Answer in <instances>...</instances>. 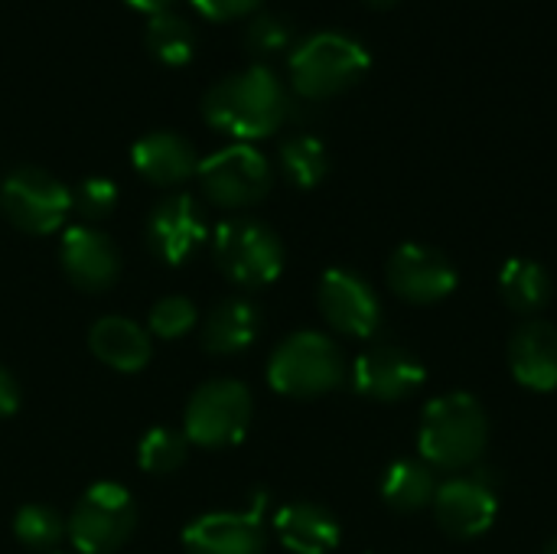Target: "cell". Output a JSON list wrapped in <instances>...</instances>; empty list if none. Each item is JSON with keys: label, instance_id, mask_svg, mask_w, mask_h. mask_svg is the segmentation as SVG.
I'll return each instance as SVG.
<instances>
[{"label": "cell", "instance_id": "obj_1", "mask_svg": "<svg viewBox=\"0 0 557 554\" xmlns=\"http://www.w3.org/2000/svg\"><path fill=\"white\" fill-rule=\"evenodd\" d=\"M202 114L235 144H251L281 131L290 118V95L281 75L258 62L219 78L202 98Z\"/></svg>", "mask_w": 557, "mask_h": 554}, {"label": "cell", "instance_id": "obj_2", "mask_svg": "<svg viewBox=\"0 0 557 554\" xmlns=\"http://www.w3.org/2000/svg\"><path fill=\"white\" fill-rule=\"evenodd\" d=\"M490 441L486 408L470 392H447L434 398L418 428V451L431 470L460 473L473 467Z\"/></svg>", "mask_w": 557, "mask_h": 554}, {"label": "cell", "instance_id": "obj_3", "mask_svg": "<svg viewBox=\"0 0 557 554\" xmlns=\"http://www.w3.org/2000/svg\"><path fill=\"white\" fill-rule=\"evenodd\" d=\"M369 65H372V56L356 36L339 33V29H320L294 42L290 59H287V75H290L294 95L307 101H326L359 85Z\"/></svg>", "mask_w": 557, "mask_h": 554}, {"label": "cell", "instance_id": "obj_4", "mask_svg": "<svg viewBox=\"0 0 557 554\" xmlns=\"http://www.w3.org/2000/svg\"><path fill=\"white\" fill-rule=\"evenodd\" d=\"M346 356L343 349L317 330L290 333L268 359V382L287 398H320L343 385Z\"/></svg>", "mask_w": 557, "mask_h": 554}, {"label": "cell", "instance_id": "obj_5", "mask_svg": "<svg viewBox=\"0 0 557 554\" xmlns=\"http://www.w3.org/2000/svg\"><path fill=\"white\" fill-rule=\"evenodd\" d=\"M212 258L225 281L245 291L268 287L284 271V242L261 219H225L212 235Z\"/></svg>", "mask_w": 557, "mask_h": 554}, {"label": "cell", "instance_id": "obj_6", "mask_svg": "<svg viewBox=\"0 0 557 554\" xmlns=\"http://www.w3.org/2000/svg\"><path fill=\"white\" fill-rule=\"evenodd\" d=\"M255 418V398L248 385L235 379H212L199 385L183 415V434L189 444L219 451V447H235Z\"/></svg>", "mask_w": 557, "mask_h": 554}, {"label": "cell", "instance_id": "obj_7", "mask_svg": "<svg viewBox=\"0 0 557 554\" xmlns=\"http://www.w3.org/2000/svg\"><path fill=\"white\" fill-rule=\"evenodd\" d=\"M69 542L78 554H114L137 529V506L121 483H95L65 519Z\"/></svg>", "mask_w": 557, "mask_h": 554}, {"label": "cell", "instance_id": "obj_8", "mask_svg": "<svg viewBox=\"0 0 557 554\" xmlns=\"http://www.w3.org/2000/svg\"><path fill=\"white\" fill-rule=\"evenodd\" d=\"M202 196L219 206V209H251L258 206L271 186H274V170L271 160L251 147V144H228L206 160H199L196 170Z\"/></svg>", "mask_w": 557, "mask_h": 554}, {"label": "cell", "instance_id": "obj_9", "mask_svg": "<svg viewBox=\"0 0 557 554\" xmlns=\"http://www.w3.org/2000/svg\"><path fill=\"white\" fill-rule=\"evenodd\" d=\"M0 209L26 235H52L72 212V189L42 167H16L0 183Z\"/></svg>", "mask_w": 557, "mask_h": 554}, {"label": "cell", "instance_id": "obj_10", "mask_svg": "<svg viewBox=\"0 0 557 554\" xmlns=\"http://www.w3.org/2000/svg\"><path fill=\"white\" fill-rule=\"evenodd\" d=\"M317 307L323 320L349 340H372L382 323V300L372 291V284L349 271V268H330L320 278Z\"/></svg>", "mask_w": 557, "mask_h": 554}, {"label": "cell", "instance_id": "obj_11", "mask_svg": "<svg viewBox=\"0 0 557 554\" xmlns=\"http://www.w3.org/2000/svg\"><path fill=\"white\" fill-rule=\"evenodd\" d=\"M144 238H147V248L153 258H160L170 268H180L206 245L209 225L193 196L173 193L150 209Z\"/></svg>", "mask_w": 557, "mask_h": 554}, {"label": "cell", "instance_id": "obj_12", "mask_svg": "<svg viewBox=\"0 0 557 554\" xmlns=\"http://www.w3.org/2000/svg\"><path fill=\"white\" fill-rule=\"evenodd\" d=\"M428 372L424 362L395 343H372L356 362H352V385L362 398L372 402H405L414 392H421Z\"/></svg>", "mask_w": 557, "mask_h": 554}, {"label": "cell", "instance_id": "obj_13", "mask_svg": "<svg viewBox=\"0 0 557 554\" xmlns=\"http://www.w3.org/2000/svg\"><path fill=\"white\" fill-rule=\"evenodd\" d=\"M457 268L454 261L431 248V245H401L395 248V255L388 258V287L395 291V297L428 307L437 304L444 297H450L457 291Z\"/></svg>", "mask_w": 557, "mask_h": 554}, {"label": "cell", "instance_id": "obj_14", "mask_svg": "<svg viewBox=\"0 0 557 554\" xmlns=\"http://www.w3.org/2000/svg\"><path fill=\"white\" fill-rule=\"evenodd\" d=\"M434 519L450 539H476L493 529L499 516L496 490L483 477H450L434 493Z\"/></svg>", "mask_w": 557, "mask_h": 554}, {"label": "cell", "instance_id": "obj_15", "mask_svg": "<svg viewBox=\"0 0 557 554\" xmlns=\"http://www.w3.org/2000/svg\"><path fill=\"white\" fill-rule=\"evenodd\" d=\"M59 264L65 278L85 294H101L121 278V251L95 225H72L62 235Z\"/></svg>", "mask_w": 557, "mask_h": 554}, {"label": "cell", "instance_id": "obj_16", "mask_svg": "<svg viewBox=\"0 0 557 554\" xmlns=\"http://www.w3.org/2000/svg\"><path fill=\"white\" fill-rule=\"evenodd\" d=\"M261 513H206L183 532L186 554H264Z\"/></svg>", "mask_w": 557, "mask_h": 554}, {"label": "cell", "instance_id": "obj_17", "mask_svg": "<svg viewBox=\"0 0 557 554\" xmlns=\"http://www.w3.org/2000/svg\"><path fill=\"white\" fill-rule=\"evenodd\" d=\"M509 369L529 392L557 389V327L548 320H525L509 340Z\"/></svg>", "mask_w": 557, "mask_h": 554}, {"label": "cell", "instance_id": "obj_18", "mask_svg": "<svg viewBox=\"0 0 557 554\" xmlns=\"http://www.w3.org/2000/svg\"><path fill=\"white\" fill-rule=\"evenodd\" d=\"M134 170L153 186H180L199 170L196 147L176 131H150L131 147Z\"/></svg>", "mask_w": 557, "mask_h": 554}, {"label": "cell", "instance_id": "obj_19", "mask_svg": "<svg viewBox=\"0 0 557 554\" xmlns=\"http://www.w3.org/2000/svg\"><path fill=\"white\" fill-rule=\"evenodd\" d=\"M88 349L101 366L134 376L147 369L153 356V340H150V330H144L140 323L127 317H101L88 330Z\"/></svg>", "mask_w": 557, "mask_h": 554}, {"label": "cell", "instance_id": "obj_20", "mask_svg": "<svg viewBox=\"0 0 557 554\" xmlns=\"http://www.w3.org/2000/svg\"><path fill=\"white\" fill-rule=\"evenodd\" d=\"M261 333V310L248 297L219 300L202 320V349L212 356H238Z\"/></svg>", "mask_w": 557, "mask_h": 554}, {"label": "cell", "instance_id": "obj_21", "mask_svg": "<svg viewBox=\"0 0 557 554\" xmlns=\"http://www.w3.org/2000/svg\"><path fill=\"white\" fill-rule=\"evenodd\" d=\"M274 532L294 554H330L343 539L336 516L317 503H287L274 516Z\"/></svg>", "mask_w": 557, "mask_h": 554}, {"label": "cell", "instance_id": "obj_22", "mask_svg": "<svg viewBox=\"0 0 557 554\" xmlns=\"http://www.w3.org/2000/svg\"><path fill=\"white\" fill-rule=\"evenodd\" d=\"M552 274L545 271V264H539L535 258H509L499 271V294L509 304V310L522 313V317H535L548 307L552 300Z\"/></svg>", "mask_w": 557, "mask_h": 554}, {"label": "cell", "instance_id": "obj_23", "mask_svg": "<svg viewBox=\"0 0 557 554\" xmlns=\"http://www.w3.org/2000/svg\"><path fill=\"white\" fill-rule=\"evenodd\" d=\"M144 42H147V52L157 62L173 65V69L193 62L196 49H199V36H196L193 23L183 13H176V10H163V13L147 16Z\"/></svg>", "mask_w": 557, "mask_h": 554}, {"label": "cell", "instance_id": "obj_24", "mask_svg": "<svg viewBox=\"0 0 557 554\" xmlns=\"http://www.w3.org/2000/svg\"><path fill=\"white\" fill-rule=\"evenodd\" d=\"M437 483L424 460H395L382 477V500L395 513H421L434 503Z\"/></svg>", "mask_w": 557, "mask_h": 554}, {"label": "cell", "instance_id": "obj_25", "mask_svg": "<svg viewBox=\"0 0 557 554\" xmlns=\"http://www.w3.org/2000/svg\"><path fill=\"white\" fill-rule=\"evenodd\" d=\"M281 170L297 189H313L330 173L326 144L313 134H294L281 144Z\"/></svg>", "mask_w": 557, "mask_h": 554}, {"label": "cell", "instance_id": "obj_26", "mask_svg": "<svg viewBox=\"0 0 557 554\" xmlns=\"http://www.w3.org/2000/svg\"><path fill=\"white\" fill-rule=\"evenodd\" d=\"M13 539L29 552H55L65 539V519L46 503H26L13 516Z\"/></svg>", "mask_w": 557, "mask_h": 554}, {"label": "cell", "instance_id": "obj_27", "mask_svg": "<svg viewBox=\"0 0 557 554\" xmlns=\"http://www.w3.org/2000/svg\"><path fill=\"white\" fill-rule=\"evenodd\" d=\"M186 434L173 431V428H150L140 444H137V464L153 473V477H166L176 473L186 464Z\"/></svg>", "mask_w": 557, "mask_h": 554}, {"label": "cell", "instance_id": "obj_28", "mask_svg": "<svg viewBox=\"0 0 557 554\" xmlns=\"http://www.w3.org/2000/svg\"><path fill=\"white\" fill-rule=\"evenodd\" d=\"M294 46V23L284 13L258 10L245 26V49L251 56H277Z\"/></svg>", "mask_w": 557, "mask_h": 554}, {"label": "cell", "instance_id": "obj_29", "mask_svg": "<svg viewBox=\"0 0 557 554\" xmlns=\"http://www.w3.org/2000/svg\"><path fill=\"white\" fill-rule=\"evenodd\" d=\"M150 336L157 340H180L186 336L196 323H199V310L189 297H180V294H170V297H160L153 307H150Z\"/></svg>", "mask_w": 557, "mask_h": 554}, {"label": "cell", "instance_id": "obj_30", "mask_svg": "<svg viewBox=\"0 0 557 554\" xmlns=\"http://www.w3.org/2000/svg\"><path fill=\"white\" fill-rule=\"evenodd\" d=\"M117 199H121V193H117L114 180H108V176H88L72 189V209L85 219V225L108 219L117 209Z\"/></svg>", "mask_w": 557, "mask_h": 554}, {"label": "cell", "instance_id": "obj_31", "mask_svg": "<svg viewBox=\"0 0 557 554\" xmlns=\"http://www.w3.org/2000/svg\"><path fill=\"white\" fill-rule=\"evenodd\" d=\"M189 3L199 16H206L212 23H228V20L255 16L264 0H189Z\"/></svg>", "mask_w": 557, "mask_h": 554}, {"label": "cell", "instance_id": "obj_32", "mask_svg": "<svg viewBox=\"0 0 557 554\" xmlns=\"http://www.w3.org/2000/svg\"><path fill=\"white\" fill-rule=\"evenodd\" d=\"M20 398H23V392H20L16 376L0 366V421L3 418H13L20 411Z\"/></svg>", "mask_w": 557, "mask_h": 554}, {"label": "cell", "instance_id": "obj_33", "mask_svg": "<svg viewBox=\"0 0 557 554\" xmlns=\"http://www.w3.org/2000/svg\"><path fill=\"white\" fill-rule=\"evenodd\" d=\"M127 7H134V10H140V13H147V16H153V13H163V10H173V3L176 0H124Z\"/></svg>", "mask_w": 557, "mask_h": 554}, {"label": "cell", "instance_id": "obj_34", "mask_svg": "<svg viewBox=\"0 0 557 554\" xmlns=\"http://www.w3.org/2000/svg\"><path fill=\"white\" fill-rule=\"evenodd\" d=\"M372 10H392V7H398L401 0H366Z\"/></svg>", "mask_w": 557, "mask_h": 554}, {"label": "cell", "instance_id": "obj_35", "mask_svg": "<svg viewBox=\"0 0 557 554\" xmlns=\"http://www.w3.org/2000/svg\"><path fill=\"white\" fill-rule=\"evenodd\" d=\"M542 554H557V539H555V542H552V545H548V549H545V552H542Z\"/></svg>", "mask_w": 557, "mask_h": 554}]
</instances>
